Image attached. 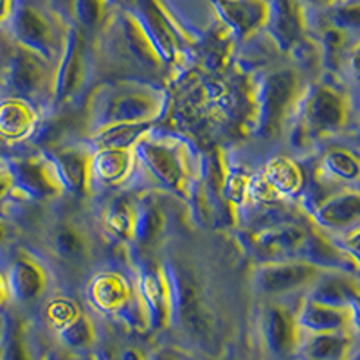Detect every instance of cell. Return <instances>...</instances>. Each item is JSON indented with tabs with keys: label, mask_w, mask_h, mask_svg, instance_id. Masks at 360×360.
I'll list each match as a JSON object with an SVG mask.
<instances>
[{
	"label": "cell",
	"mask_w": 360,
	"mask_h": 360,
	"mask_svg": "<svg viewBox=\"0 0 360 360\" xmlns=\"http://www.w3.org/2000/svg\"><path fill=\"white\" fill-rule=\"evenodd\" d=\"M314 227L326 234H340L359 227L360 195L356 189L340 188L328 193L310 209Z\"/></svg>",
	"instance_id": "13"
},
{
	"label": "cell",
	"mask_w": 360,
	"mask_h": 360,
	"mask_svg": "<svg viewBox=\"0 0 360 360\" xmlns=\"http://www.w3.org/2000/svg\"><path fill=\"white\" fill-rule=\"evenodd\" d=\"M164 227L162 211L152 202L135 205L134 227H131V238L141 247L152 245L157 238L160 236Z\"/></svg>",
	"instance_id": "29"
},
{
	"label": "cell",
	"mask_w": 360,
	"mask_h": 360,
	"mask_svg": "<svg viewBox=\"0 0 360 360\" xmlns=\"http://www.w3.org/2000/svg\"><path fill=\"white\" fill-rule=\"evenodd\" d=\"M49 160L56 172L60 186H62L63 195H72V197H85L90 189L89 179V162L90 150L79 144H70V146L54 148L49 152Z\"/></svg>",
	"instance_id": "15"
},
{
	"label": "cell",
	"mask_w": 360,
	"mask_h": 360,
	"mask_svg": "<svg viewBox=\"0 0 360 360\" xmlns=\"http://www.w3.org/2000/svg\"><path fill=\"white\" fill-rule=\"evenodd\" d=\"M54 63L45 62L44 58L13 45L4 70L2 86L6 94L13 98L34 103L38 99H49L53 94Z\"/></svg>",
	"instance_id": "7"
},
{
	"label": "cell",
	"mask_w": 360,
	"mask_h": 360,
	"mask_svg": "<svg viewBox=\"0 0 360 360\" xmlns=\"http://www.w3.org/2000/svg\"><path fill=\"white\" fill-rule=\"evenodd\" d=\"M134 213L135 205L130 202L117 198V200L110 202L105 214H103V225L105 229L121 240H130L131 238V227H134Z\"/></svg>",
	"instance_id": "32"
},
{
	"label": "cell",
	"mask_w": 360,
	"mask_h": 360,
	"mask_svg": "<svg viewBox=\"0 0 360 360\" xmlns=\"http://www.w3.org/2000/svg\"><path fill=\"white\" fill-rule=\"evenodd\" d=\"M8 285H6V278L4 274L0 272V307L4 304V301L8 299Z\"/></svg>",
	"instance_id": "40"
},
{
	"label": "cell",
	"mask_w": 360,
	"mask_h": 360,
	"mask_svg": "<svg viewBox=\"0 0 360 360\" xmlns=\"http://www.w3.org/2000/svg\"><path fill=\"white\" fill-rule=\"evenodd\" d=\"M265 29L279 51L290 53L303 38V6L297 0H269Z\"/></svg>",
	"instance_id": "16"
},
{
	"label": "cell",
	"mask_w": 360,
	"mask_h": 360,
	"mask_svg": "<svg viewBox=\"0 0 360 360\" xmlns=\"http://www.w3.org/2000/svg\"><path fill=\"white\" fill-rule=\"evenodd\" d=\"M8 294L18 303H33L47 288V272L34 256L27 252L17 254L6 272Z\"/></svg>",
	"instance_id": "17"
},
{
	"label": "cell",
	"mask_w": 360,
	"mask_h": 360,
	"mask_svg": "<svg viewBox=\"0 0 360 360\" xmlns=\"http://www.w3.org/2000/svg\"><path fill=\"white\" fill-rule=\"evenodd\" d=\"M301 6H310L314 9H333L339 4H344L346 0H297Z\"/></svg>",
	"instance_id": "38"
},
{
	"label": "cell",
	"mask_w": 360,
	"mask_h": 360,
	"mask_svg": "<svg viewBox=\"0 0 360 360\" xmlns=\"http://www.w3.org/2000/svg\"><path fill=\"white\" fill-rule=\"evenodd\" d=\"M263 335L272 352L288 353L295 344V321L285 308L272 304L263 317Z\"/></svg>",
	"instance_id": "28"
},
{
	"label": "cell",
	"mask_w": 360,
	"mask_h": 360,
	"mask_svg": "<svg viewBox=\"0 0 360 360\" xmlns=\"http://www.w3.org/2000/svg\"><path fill=\"white\" fill-rule=\"evenodd\" d=\"M11 193H13L11 175H9L6 164H2V166H0V205L4 204L6 198H8Z\"/></svg>",
	"instance_id": "37"
},
{
	"label": "cell",
	"mask_w": 360,
	"mask_h": 360,
	"mask_svg": "<svg viewBox=\"0 0 360 360\" xmlns=\"http://www.w3.org/2000/svg\"><path fill=\"white\" fill-rule=\"evenodd\" d=\"M134 172L157 189L188 200L195 180V162L188 144L173 137H152V130L134 148Z\"/></svg>",
	"instance_id": "2"
},
{
	"label": "cell",
	"mask_w": 360,
	"mask_h": 360,
	"mask_svg": "<svg viewBox=\"0 0 360 360\" xmlns=\"http://www.w3.org/2000/svg\"><path fill=\"white\" fill-rule=\"evenodd\" d=\"M130 4L131 15L143 27L144 34L152 44L162 65L166 69L175 67L182 56L184 38L162 2L160 0H130Z\"/></svg>",
	"instance_id": "9"
},
{
	"label": "cell",
	"mask_w": 360,
	"mask_h": 360,
	"mask_svg": "<svg viewBox=\"0 0 360 360\" xmlns=\"http://www.w3.org/2000/svg\"><path fill=\"white\" fill-rule=\"evenodd\" d=\"M37 128L38 112L33 103L13 96L0 99V139L6 144L31 139Z\"/></svg>",
	"instance_id": "19"
},
{
	"label": "cell",
	"mask_w": 360,
	"mask_h": 360,
	"mask_svg": "<svg viewBox=\"0 0 360 360\" xmlns=\"http://www.w3.org/2000/svg\"><path fill=\"white\" fill-rule=\"evenodd\" d=\"M108 6V0H70V13L76 22L74 27H78L83 33L101 27L107 18Z\"/></svg>",
	"instance_id": "31"
},
{
	"label": "cell",
	"mask_w": 360,
	"mask_h": 360,
	"mask_svg": "<svg viewBox=\"0 0 360 360\" xmlns=\"http://www.w3.org/2000/svg\"><path fill=\"white\" fill-rule=\"evenodd\" d=\"M47 247L60 263L67 266H79L86 263L90 254V242L85 231L70 220L53 225L47 234Z\"/></svg>",
	"instance_id": "20"
},
{
	"label": "cell",
	"mask_w": 360,
	"mask_h": 360,
	"mask_svg": "<svg viewBox=\"0 0 360 360\" xmlns=\"http://www.w3.org/2000/svg\"><path fill=\"white\" fill-rule=\"evenodd\" d=\"M78 314L79 311L76 304L69 301V299H54L53 303L47 307V315H49V319L53 321L54 326L58 328H62L63 324L72 321Z\"/></svg>",
	"instance_id": "34"
},
{
	"label": "cell",
	"mask_w": 360,
	"mask_h": 360,
	"mask_svg": "<svg viewBox=\"0 0 360 360\" xmlns=\"http://www.w3.org/2000/svg\"><path fill=\"white\" fill-rule=\"evenodd\" d=\"M349 272L342 270H323L308 290V301L326 304L335 308H352L359 299L355 279L349 278Z\"/></svg>",
	"instance_id": "22"
},
{
	"label": "cell",
	"mask_w": 360,
	"mask_h": 360,
	"mask_svg": "<svg viewBox=\"0 0 360 360\" xmlns=\"http://www.w3.org/2000/svg\"><path fill=\"white\" fill-rule=\"evenodd\" d=\"M90 299L103 310H115L128 303L131 290L127 279L114 270H103L90 281Z\"/></svg>",
	"instance_id": "27"
},
{
	"label": "cell",
	"mask_w": 360,
	"mask_h": 360,
	"mask_svg": "<svg viewBox=\"0 0 360 360\" xmlns=\"http://www.w3.org/2000/svg\"><path fill=\"white\" fill-rule=\"evenodd\" d=\"M6 360H27V353H25L24 342L18 330H13L11 337H9L8 349H6Z\"/></svg>",
	"instance_id": "36"
},
{
	"label": "cell",
	"mask_w": 360,
	"mask_h": 360,
	"mask_svg": "<svg viewBox=\"0 0 360 360\" xmlns=\"http://www.w3.org/2000/svg\"><path fill=\"white\" fill-rule=\"evenodd\" d=\"M60 332H62V339L72 348H82V346H86L92 340V326L82 314H78L72 321L63 324L60 328Z\"/></svg>",
	"instance_id": "33"
},
{
	"label": "cell",
	"mask_w": 360,
	"mask_h": 360,
	"mask_svg": "<svg viewBox=\"0 0 360 360\" xmlns=\"http://www.w3.org/2000/svg\"><path fill=\"white\" fill-rule=\"evenodd\" d=\"M134 175L131 150H92L89 162L90 186H121Z\"/></svg>",
	"instance_id": "21"
},
{
	"label": "cell",
	"mask_w": 360,
	"mask_h": 360,
	"mask_svg": "<svg viewBox=\"0 0 360 360\" xmlns=\"http://www.w3.org/2000/svg\"><path fill=\"white\" fill-rule=\"evenodd\" d=\"M323 270L326 269L299 258L272 259L254 270L252 285L259 295L279 297L308 288Z\"/></svg>",
	"instance_id": "11"
},
{
	"label": "cell",
	"mask_w": 360,
	"mask_h": 360,
	"mask_svg": "<svg viewBox=\"0 0 360 360\" xmlns=\"http://www.w3.org/2000/svg\"><path fill=\"white\" fill-rule=\"evenodd\" d=\"M166 108V94L144 82H115L101 85L86 103V124L94 131L108 124L157 123Z\"/></svg>",
	"instance_id": "1"
},
{
	"label": "cell",
	"mask_w": 360,
	"mask_h": 360,
	"mask_svg": "<svg viewBox=\"0 0 360 360\" xmlns=\"http://www.w3.org/2000/svg\"><path fill=\"white\" fill-rule=\"evenodd\" d=\"M13 45L56 63L65 41L67 29L58 13L45 0H15L8 18Z\"/></svg>",
	"instance_id": "4"
},
{
	"label": "cell",
	"mask_w": 360,
	"mask_h": 360,
	"mask_svg": "<svg viewBox=\"0 0 360 360\" xmlns=\"http://www.w3.org/2000/svg\"><path fill=\"white\" fill-rule=\"evenodd\" d=\"M304 173L290 157L278 155L265 164L259 175L249 179L247 200L254 204L292 200L303 195Z\"/></svg>",
	"instance_id": "10"
},
{
	"label": "cell",
	"mask_w": 360,
	"mask_h": 360,
	"mask_svg": "<svg viewBox=\"0 0 360 360\" xmlns=\"http://www.w3.org/2000/svg\"><path fill=\"white\" fill-rule=\"evenodd\" d=\"M139 288L143 301L150 308V311L159 321L166 319L173 303L172 287H169L166 269L153 265V263H146L139 270Z\"/></svg>",
	"instance_id": "23"
},
{
	"label": "cell",
	"mask_w": 360,
	"mask_h": 360,
	"mask_svg": "<svg viewBox=\"0 0 360 360\" xmlns=\"http://www.w3.org/2000/svg\"><path fill=\"white\" fill-rule=\"evenodd\" d=\"M155 123H119L90 131L92 150H131Z\"/></svg>",
	"instance_id": "25"
},
{
	"label": "cell",
	"mask_w": 360,
	"mask_h": 360,
	"mask_svg": "<svg viewBox=\"0 0 360 360\" xmlns=\"http://www.w3.org/2000/svg\"><path fill=\"white\" fill-rule=\"evenodd\" d=\"M352 340L342 332L314 333L304 344L308 360H342L348 355Z\"/></svg>",
	"instance_id": "30"
},
{
	"label": "cell",
	"mask_w": 360,
	"mask_h": 360,
	"mask_svg": "<svg viewBox=\"0 0 360 360\" xmlns=\"http://www.w3.org/2000/svg\"><path fill=\"white\" fill-rule=\"evenodd\" d=\"M103 34L105 49L114 65L143 76H155L166 69L131 11H121L112 18Z\"/></svg>",
	"instance_id": "6"
},
{
	"label": "cell",
	"mask_w": 360,
	"mask_h": 360,
	"mask_svg": "<svg viewBox=\"0 0 360 360\" xmlns=\"http://www.w3.org/2000/svg\"><path fill=\"white\" fill-rule=\"evenodd\" d=\"M13 193L29 200H53L62 197V186L47 155H31L6 162Z\"/></svg>",
	"instance_id": "12"
},
{
	"label": "cell",
	"mask_w": 360,
	"mask_h": 360,
	"mask_svg": "<svg viewBox=\"0 0 360 360\" xmlns=\"http://www.w3.org/2000/svg\"><path fill=\"white\" fill-rule=\"evenodd\" d=\"M317 173L326 184L340 186V188L353 186L360 179L359 157L344 148H332L319 159Z\"/></svg>",
	"instance_id": "24"
},
{
	"label": "cell",
	"mask_w": 360,
	"mask_h": 360,
	"mask_svg": "<svg viewBox=\"0 0 360 360\" xmlns=\"http://www.w3.org/2000/svg\"><path fill=\"white\" fill-rule=\"evenodd\" d=\"M108 2H110V4L112 2H117V4H121V2H130V0H108Z\"/></svg>",
	"instance_id": "42"
},
{
	"label": "cell",
	"mask_w": 360,
	"mask_h": 360,
	"mask_svg": "<svg viewBox=\"0 0 360 360\" xmlns=\"http://www.w3.org/2000/svg\"><path fill=\"white\" fill-rule=\"evenodd\" d=\"M349 119L348 96L330 83H315L303 90L295 108L292 144L307 150L314 141L324 139L346 127Z\"/></svg>",
	"instance_id": "3"
},
{
	"label": "cell",
	"mask_w": 360,
	"mask_h": 360,
	"mask_svg": "<svg viewBox=\"0 0 360 360\" xmlns=\"http://www.w3.org/2000/svg\"><path fill=\"white\" fill-rule=\"evenodd\" d=\"M229 37L245 38L265 29L269 0H207Z\"/></svg>",
	"instance_id": "14"
},
{
	"label": "cell",
	"mask_w": 360,
	"mask_h": 360,
	"mask_svg": "<svg viewBox=\"0 0 360 360\" xmlns=\"http://www.w3.org/2000/svg\"><path fill=\"white\" fill-rule=\"evenodd\" d=\"M297 323L311 333L344 332L349 323V308L326 307L307 299V303L299 310Z\"/></svg>",
	"instance_id": "26"
},
{
	"label": "cell",
	"mask_w": 360,
	"mask_h": 360,
	"mask_svg": "<svg viewBox=\"0 0 360 360\" xmlns=\"http://www.w3.org/2000/svg\"><path fill=\"white\" fill-rule=\"evenodd\" d=\"M335 11L332 13V25L344 31V33H352L359 29V8L353 6H337L333 8Z\"/></svg>",
	"instance_id": "35"
},
{
	"label": "cell",
	"mask_w": 360,
	"mask_h": 360,
	"mask_svg": "<svg viewBox=\"0 0 360 360\" xmlns=\"http://www.w3.org/2000/svg\"><path fill=\"white\" fill-rule=\"evenodd\" d=\"M13 2H15V0H0V25L8 22L9 15H11Z\"/></svg>",
	"instance_id": "39"
},
{
	"label": "cell",
	"mask_w": 360,
	"mask_h": 360,
	"mask_svg": "<svg viewBox=\"0 0 360 360\" xmlns=\"http://www.w3.org/2000/svg\"><path fill=\"white\" fill-rule=\"evenodd\" d=\"M4 148H6V143L0 139V160H2V155H4Z\"/></svg>",
	"instance_id": "41"
},
{
	"label": "cell",
	"mask_w": 360,
	"mask_h": 360,
	"mask_svg": "<svg viewBox=\"0 0 360 360\" xmlns=\"http://www.w3.org/2000/svg\"><path fill=\"white\" fill-rule=\"evenodd\" d=\"M89 44L85 33L70 25L67 29L62 53L54 63L51 94V105L54 108L65 107L78 98L89 78Z\"/></svg>",
	"instance_id": "8"
},
{
	"label": "cell",
	"mask_w": 360,
	"mask_h": 360,
	"mask_svg": "<svg viewBox=\"0 0 360 360\" xmlns=\"http://www.w3.org/2000/svg\"><path fill=\"white\" fill-rule=\"evenodd\" d=\"M308 233L310 231L304 229V225L285 220L256 231L254 245L262 252L274 256V259L297 258L307 242Z\"/></svg>",
	"instance_id": "18"
},
{
	"label": "cell",
	"mask_w": 360,
	"mask_h": 360,
	"mask_svg": "<svg viewBox=\"0 0 360 360\" xmlns=\"http://www.w3.org/2000/svg\"><path fill=\"white\" fill-rule=\"evenodd\" d=\"M301 96V76L294 67H279L265 74L254 94V134L265 141L276 137L295 114Z\"/></svg>",
	"instance_id": "5"
}]
</instances>
